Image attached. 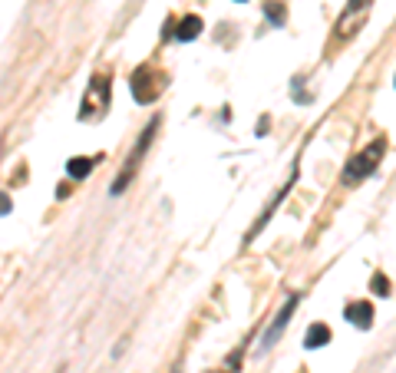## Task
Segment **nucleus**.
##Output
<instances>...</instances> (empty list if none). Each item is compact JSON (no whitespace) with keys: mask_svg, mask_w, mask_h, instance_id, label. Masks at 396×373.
I'll use <instances>...</instances> for the list:
<instances>
[{"mask_svg":"<svg viewBox=\"0 0 396 373\" xmlns=\"http://www.w3.org/2000/svg\"><path fill=\"white\" fill-rule=\"evenodd\" d=\"M198 33H201V20H198L195 14H188L182 23L175 27V37H179V40H195Z\"/></svg>","mask_w":396,"mask_h":373,"instance_id":"nucleus-10","label":"nucleus"},{"mask_svg":"<svg viewBox=\"0 0 396 373\" xmlns=\"http://www.w3.org/2000/svg\"><path fill=\"white\" fill-rule=\"evenodd\" d=\"M324 343H330V327H327V324H314V327L307 330L304 347H310V350H317V347H324Z\"/></svg>","mask_w":396,"mask_h":373,"instance_id":"nucleus-9","label":"nucleus"},{"mask_svg":"<svg viewBox=\"0 0 396 373\" xmlns=\"http://www.w3.org/2000/svg\"><path fill=\"white\" fill-rule=\"evenodd\" d=\"M96 162H99V159H86V155H77V159H70V162H66V175H70V179H86Z\"/></svg>","mask_w":396,"mask_h":373,"instance_id":"nucleus-8","label":"nucleus"},{"mask_svg":"<svg viewBox=\"0 0 396 373\" xmlns=\"http://www.w3.org/2000/svg\"><path fill=\"white\" fill-rule=\"evenodd\" d=\"M370 287H373V291H377V294H383V298H386V294H390V281H386V278H383V274H373V281H370Z\"/></svg>","mask_w":396,"mask_h":373,"instance_id":"nucleus-12","label":"nucleus"},{"mask_svg":"<svg viewBox=\"0 0 396 373\" xmlns=\"http://www.w3.org/2000/svg\"><path fill=\"white\" fill-rule=\"evenodd\" d=\"M162 83H166V76L159 73L155 66H139L132 73V96H136V103H152L155 96L162 93Z\"/></svg>","mask_w":396,"mask_h":373,"instance_id":"nucleus-3","label":"nucleus"},{"mask_svg":"<svg viewBox=\"0 0 396 373\" xmlns=\"http://www.w3.org/2000/svg\"><path fill=\"white\" fill-rule=\"evenodd\" d=\"M264 14H268V20H271V23H277V27L288 20V14H284V3H277V0H268V3H264Z\"/></svg>","mask_w":396,"mask_h":373,"instance_id":"nucleus-11","label":"nucleus"},{"mask_svg":"<svg viewBox=\"0 0 396 373\" xmlns=\"http://www.w3.org/2000/svg\"><path fill=\"white\" fill-rule=\"evenodd\" d=\"M297 300H301L297 294H290V298H288V304L281 307V314L275 317V324H271V327H268V334H264V341H261V350L275 347V341L281 337V334H284V327H288V321H290V314H294V307H297Z\"/></svg>","mask_w":396,"mask_h":373,"instance_id":"nucleus-6","label":"nucleus"},{"mask_svg":"<svg viewBox=\"0 0 396 373\" xmlns=\"http://www.w3.org/2000/svg\"><path fill=\"white\" fill-rule=\"evenodd\" d=\"M370 3H373V0H350V3L344 7V14L337 20V37H340V40H347L350 33L360 30V23H364L366 14H370Z\"/></svg>","mask_w":396,"mask_h":373,"instance_id":"nucleus-4","label":"nucleus"},{"mask_svg":"<svg viewBox=\"0 0 396 373\" xmlns=\"http://www.w3.org/2000/svg\"><path fill=\"white\" fill-rule=\"evenodd\" d=\"M347 321H350L353 327L370 330V324H373V304H370V300H353V304H347Z\"/></svg>","mask_w":396,"mask_h":373,"instance_id":"nucleus-7","label":"nucleus"},{"mask_svg":"<svg viewBox=\"0 0 396 373\" xmlns=\"http://www.w3.org/2000/svg\"><path fill=\"white\" fill-rule=\"evenodd\" d=\"M106 106H109V79H106V76H96V79H92V86H90V93H86V99H83V113H79V116H83V119H90L92 109H99V113H103Z\"/></svg>","mask_w":396,"mask_h":373,"instance_id":"nucleus-5","label":"nucleus"},{"mask_svg":"<svg viewBox=\"0 0 396 373\" xmlns=\"http://www.w3.org/2000/svg\"><path fill=\"white\" fill-rule=\"evenodd\" d=\"M155 129H159V116H155V119L149 122V129L142 133V139H139V142H136V149L129 152V159H126V169H122V175H116V182H112V195L126 192V185H129V179L136 175V169H139V159H142V152L149 149V142H152Z\"/></svg>","mask_w":396,"mask_h":373,"instance_id":"nucleus-2","label":"nucleus"},{"mask_svg":"<svg viewBox=\"0 0 396 373\" xmlns=\"http://www.w3.org/2000/svg\"><path fill=\"white\" fill-rule=\"evenodd\" d=\"M383 152H386V142H383V139H373L364 152H357L350 162H347L340 182H344V185H357V182H364L366 175H373V172H377V165L383 162Z\"/></svg>","mask_w":396,"mask_h":373,"instance_id":"nucleus-1","label":"nucleus"}]
</instances>
